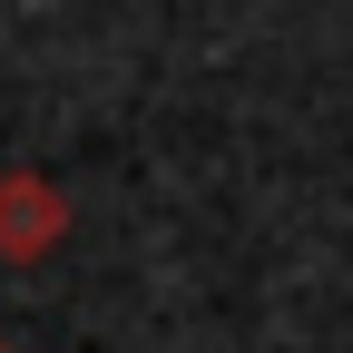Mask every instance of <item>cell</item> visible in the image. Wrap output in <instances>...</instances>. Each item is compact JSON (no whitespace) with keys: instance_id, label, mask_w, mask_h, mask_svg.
<instances>
[{"instance_id":"1","label":"cell","mask_w":353,"mask_h":353,"mask_svg":"<svg viewBox=\"0 0 353 353\" xmlns=\"http://www.w3.org/2000/svg\"><path fill=\"white\" fill-rule=\"evenodd\" d=\"M59 226H69V206H59V187L50 176H0V255H39V245H59Z\"/></svg>"}]
</instances>
